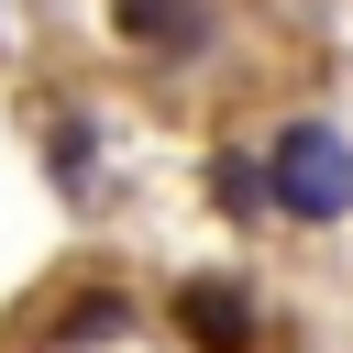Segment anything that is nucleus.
I'll return each instance as SVG.
<instances>
[{
    "label": "nucleus",
    "mask_w": 353,
    "mask_h": 353,
    "mask_svg": "<svg viewBox=\"0 0 353 353\" xmlns=\"http://www.w3.org/2000/svg\"><path fill=\"white\" fill-rule=\"evenodd\" d=\"M110 22H121V44H143V55H199L210 0H110Z\"/></svg>",
    "instance_id": "7ed1b4c3"
},
{
    "label": "nucleus",
    "mask_w": 353,
    "mask_h": 353,
    "mask_svg": "<svg viewBox=\"0 0 353 353\" xmlns=\"http://www.w3.org/2000/svg\"><path fill=\"white\" fill-rule=\"evenodd\" d=\"M121 320H132V309H121V298H77V309H66V342H110V331H121Z\"/></svg>",
    "instance_id": "39448f33"
},
{
    "label": "nucleus",
    "mask_w": 353,
    "mask_h": 353,
    "mask_svg": "<svg viewBox=\"0 0 353 353\" xmlns=\"http://www.w3.org/2000/svg\"><path fill=\"white\" fill-rule=\"evenodd\" d=\"M176 331H188L199 353H254V298H243L232 276H188V287H176Z\"/></svg>",
    "instance_id": "f03ea898"
},
{
    "label": "nucleus",
    "mask_w": 353,
    "mask_h": 353,
    "mask_svg": "<svg viewBox=\"0 0 353 353\" xmlns=\"http://www.w3.org/2000/svg\"><path fill=\"white\" fill-rule=\"evenodd\" d=\"M210 199H221L232 221H265V165H254V154H210Z\"/></svg>",
    "instance_id": "20e7f679"
},
{
    "label": "nucleus",
    "mask_w": 353,
    "mask_h": 353,
    "mask_svg": "<svg viewBox=\"0 0 353 353\" xmlns=\"http://www.w3.org/2000/svg\"><path fill=\"white\" fill-rule=\"evenodd\" d=\"M265 210H276V221H309V232L353 221V143H342L331 121H287V132L265 143Z\"/></svg>",
    "instance_id": "f257e3e1"
}]
</instances>
